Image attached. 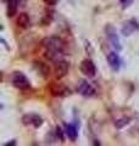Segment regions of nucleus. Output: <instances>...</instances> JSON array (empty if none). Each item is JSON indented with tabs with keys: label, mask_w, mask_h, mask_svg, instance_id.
Here are the masks:
<instances>
[{
	"label": "nucleus",
	"mask_w": 139,
	"mask_h": 146,
	"mask_svg": "<svg viewBox=\"0 0 139 146\" xmlns=\"http://www.w3.org/2000/svg\"><path fill=\"white\" fill-rule=\"evenodd\" d=\"M41 46L44 48L45 57L49 61L55 62L60 58H63L65 44L59 36H46L41 40Z\"/></svg>",
	"instance_id": "f257e3e1"
},
{
	"label": "nucleus",
	"mask_w": 139,
	"mask_h": 146,
	"mask_svg": "<svg viewBox=\"0 0 139 146\" xmlns=\"http://www.w3.org/2000/svg\"><path fill=\"white\" fill-rule=\"evenodd\" d=\"M11 83L15 88L20 89V90H27L31 88V83L29 79L26 77V74H23L22 72H13L11 74Z\"/></svg>",
	"instance_id": "f03ea898"
},
{
	"label": "nucleus",
	"mask_w": 139,
	"mask_h": 146,
	"mask_svg": "<svg viewBox=\"0 0 139 146\" xmlns=\"http://www.w3.org/2000/svg\"><path fill=\"white\" fill-rule=\"evenodd\" d=\"M105 34H106V38L109 39V42L111 43V45H112L117 51H121L122 44H121V40H120V36L117 34V31L115 29V27L111 25L105 26Z\"/></svg>",
	"instance_id": "7ed1b4c3"
},
{
	"label": "nucleus",
	"mask_w": 139,
	"mask_h": 146,
	"mask_svg": "<svg viewBox=\"0 0 139 146\" xmlns=\"http://www.w3.org/2000/svg\"><path fill=\"white\" fill-rule=\"evenodd\" d=\"M77 93L84 98H92L95 95L96 90L88 80H81L77 85Z\"/></svg>",
	"instance_id": "20e7f679"
},
{
	"label": "nucleus",
	"mask_w": 139,
	"mask_h": 146,
	"mask_svg": "<svg viewBox=\"0 0 139 146\" xmlns=\"http://www.w3.org/2000/svg\"><path fill=\"white\" fill-rule=\"evenodd\" d=\"M49 90L51 95L54 96H60V98H63V96H68L71 95V90H70L66 85H63L61 83H50L49 85Z\"/></svg>",
	"instance_id": "39448f33"
},
{
	"label": "nucleus",
	"mask_w": 139,
	"mask_h": 146,
	"mask_svg": "<svg viewBox=\"0 0 139 146\" xmlns=\"http://www.w3.org/2000/svg\"><path fill=\"white\" fill-rule=\"evenodd\" d=\"M80 70L88 78H93V77H95V74H96V67L90 58H86V60H83L81 62Z\"/></svg>",
	"instance_id": "423d86ee"
},
{
	"label": "nucleus",
	"mask_w": 139,
	"mask_h": 146,
	"mask_svg": "<svg viewBox=\"0 0 139 146\" xmlns=\"http://www.w3.org/2000/svg\"><path fill=\"white\" fill-rule=\"evenodd\" d=\"M54 63V70H55V74L59 79L63 78L68 73V70H70V65L67 61H65L63 58H60V60L53 62Z\"/></svg>",
	"instance_id": "0eeeda50"
},
{
	"label": "nucleus",
	"mask_w": 139,
	"mask_h": 146,
	"mask_svg": "<svg viewBox=\"0 0 139 146\" xmlns=\"http://www.w3.org/2000/svg\"><path fill=\"white\" fill-rule=\"evenodd\" d=\"M22 123L25 125H32L34 128H39L43 124V118L37 113H28L22 117Z\"/></svg>",
	"instance_id": "6e6552de"
},
{
	"label": "nucleus",
	"mask_w": 139,
	"mask_h": 146,
	"mask_svg": "<svg viewBox=\"0 0 139 146\" xmlns=\"http://www.w3.org/2000/svg\"><path fill=\"white\" fill-rule=\"evenodd\" d=\"M138 29H139V23H138V21L134 20V18H131V20H128V21H126V22L123 23L121 32H122V34H123L124 36H129V35H132L134 32L138 31Z\"/></svg>",
	"instance_id": "1a4fd4ad"
},
{
	"label": "nucleus",
	"mask_w": 139,
	"mask_h": 146,
	"mask_svg": "<svg viewBox=\"0 0 139 146\" xmlns=\"http://www.w3.org/2000/svg\"><path fill=\"white\" fill-rule=\"evenodd\" d=\"M106 61H108L109 66L111 67V70L112 71L117 72L120 68H121V58H120L117 52H115V51L109 52L108 56H106Z\"/></svg>",
	"instance_id": "9d476101"
},
{
	"label": "nucleus",
	"mask_w": 139,
	"mask_h": 146,
	"mask_svg": "<svg viewBox=\"0 0 139 146\" xmlns=\"http://www.w3.org/2000/svg\"><path fill=\"white\" fill-rule=\"evenodd\" d=\"M65 134L71 141H76L78 136V129L75 124H65Z\"/></svg>",
	"instance_id": "9b49d317"
},
{
	"label": "nucleus",
	"mask_w": 139,
	"mask_h": 146,
	"mask_svg": "<svg viewBox=\"0 0 139 146\" xmlns=\"http://www.w3.org/2000/svg\"><path fill=\"white\" fill-rule=\"evenodd\" d=\"M21 0H7V6H6V13L9 17H13L17 12L18 4Z\"/></svg>",
	"instance_id": "f8f14e48"
},
{
	"label": "nucleus",
	"mask_w": 139,
	"mask_h": 146,
	"mask_svg": "<svg viewBox=\"0 0 139 146\" xmlns=\"http://www.w3.org/2000/svg\"><path fill=\"white\" fill-rule=\"evenodd\" d=\"M17 26L21 27V28H23V29L31 27V18L26 12H22V13L18 15V17H17Z\"/></svg>",
	"instance_id": "ddd939ff"
},
{
	"label": "nucleus",
	"mask_w": 139,
	"mask_h": 146,
	"mask_svg": "<svg viewBox=\"0 0 139 146\" xmlns=\"http://www.w3.org/2000/svg\"><path fill=\"white\" fill-rule=\"evenodd\" d=\"M34 65H37V66H38V71L41 73V74H43L44 77H46V76H48V73H49V68L48 67H46V65H45V63H43V62H38V61H35L34 62Z\"/></svg>",
	"instance_id": "4468645a"
},
{
	"label": "nucleus",
	"mask_w": 139,
	"mask_h": 146,
	"mask_svg": "<svg viewBox=\"0 0 139 146\" xmlns=\"http://www.w3.org/2000/svg\"><path fill=\"white\" fill-rule=\"evenodd\" d=\"M129 121H131V118H128V117L120 118V119H117V121H116L115 125L117 127V128H122V127H124L126 124H128V123H129Z\"/></svg>",
	"instance_id": "2eb2a0df"
},
{
	"label": "nucleus",
	"mask_w": 139,
	"mask_h": 146,
	"mask_svg": "<svg viewBox=\"0 0 139 146\" xmlns=\"http://www.w3.org/2000/svg\"><path fill=\"white\" fill-rule=\"evenodd\" d=\"M56 136L57 138H60V140L61 141H63V133H62V129L60 127H56Z\"/></svg>",
	"instance_id": "dca6fc26"
},
{
	"label": "nucleus",
	"mask_w": 139,
	"mask_h": 146,
	"mask_svg": "<svg viewBox=\"0 0 139 146\" xmlns=\"http://www.w3.org/2000/svg\"><path fill=\"white\" fill-rule=\"evenodd\" d=\"M43 1L46 4V5H50V6H54V5H56V3H57V0H43Z\"/></svg>",
	"instance_id": "f3484780"
},
{
	"label": "nucleus",
	"mask_w": 139,
	"mask_h": 146,
	"mask_svg": "<svg viewBox=\"0 0 139 146\" xmlns=\"http://www.w3.org/2000/svg\"><path fill=\"white\" fill-rule=\"evenodd\" d=\"M121 1V4H123V6H128L129 4H132L133 0H120Z\"/></svg>",
	"instance_id": "a211bd4d"
},
{
	"label": "nucleus",
	"mask_w": 139,
	"mask_h": 146,
	"mask_svg": "<svg viewBox=\"0 0 139 146\" xmlns=\"http://www.w3.org/2000/svg\"><path fill=\"white\" fill-rule=\"evenodd\" d=\"M5 145L6 146H9V145H16V140H11V143H6Z\"/></svg>",
	"instance_id": "6ab92c4d"
}]
</instances>
